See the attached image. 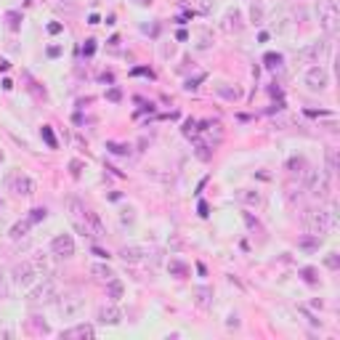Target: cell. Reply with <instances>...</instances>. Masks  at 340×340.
I'll return each instance as SVG.
<instances>
[{
    "instance_id": "1",
    "label": "cell",
    "mask_w": 340,
    "mask_h": 340,
    "mask_svg": "<svg viewBox=\"0 0 340 340\" xmlns=\"http://www.w3.org/2000/svg\"><path fill=\"white\" fill-rule=\"evenodd\" d=\"M303 226L309 234H316V237H324V234L332 231L335 226V218H332L330 210H322V207H311V210L303 213Z\"/></svg>"
},
{
    "instance_id": "2",
    "label": "cell",
    "mask_w": 340,
    "mask_h": 340,
    "mask_svg": "<svg viewBox=\"0 0 340 340\" xmlns=\"http://www.w3.org/2000/svg\"><path fill=\"white\" fill-rule=\"evenodd\" d=\"M56 311L61 319H77L85 311V298L77 290L64 292V295H58V300H56Z\"/></svg>"
},
{
    "instance_id": "3",
    "label": "cell",
    "mask_w": 340,
    "mask_h": 340,
    "mask_svg": "<svg viewBox=\"0 0 340 340\" xmlns=\"http://www.w3.org/2000/svg\"><path fill=\"white\" fill-rule=\"evenodd\" d=\"M338 22H340V8L338 0H319V24L327 35L338 32Z\"/></svg>"
},
{
    "instance_id": "4",
    "label": "cell",
    "mask_w": 340,
    "mask_h": 340,
    "mask_svg": "<svg viewBox=\"0 0 340 340\" xmlns=\"http://www.w3.org/2000/svg\"><path fill=\"white\" fill-rule=\"evenodd\" d=\"M5 186H8L16 197H32V194H35V181H32L27 173H22V170H14V173L5 175Z\"/></svg>"
},
{
    "instance_id": "5",
    "label": "cell",
    "mask_w": 340,
    "mask_h": 340,
    "mask_svg": "<svg viewBox=\"0 0 340 340\" xmlns=\"http://www.w3.org/2000/svg\"><path fill=\"white\" fill-rule=\"evenodd\" d=\"M37 277H43V274H40V269H37V263L32 258L29 260H22V263L14 266V284L22 287V290H24V287H29Z\"/></svg>"
},
{
    "instance_id": "6",
    "label": "cell",
    "mask_w": 340,
    "mask_h": 340,
    "mask_svg": "<svg viewBox=\"0 0 340 340\" xmlns=\"http://www.w3.org/2000/svg\"><path fill=\"white\" fill-rule=\"evenodd\" d=\"M54 298H58V282H56V279H51V277H45L43 282L29 292V303H35V306L51 303Z\"/></svg>"
},
{
    "instance_id": "7",
    "label": "cell",
    "mask_w": 340,
    "mask_h": 340,
    "mask_svg": "<svg viewBox=\"0 0 340 340\" xmlns=\"http://www.w3.org/2000/svg\"><path fill=\"white\" fill-rule=\"evenodd\" d=\"M51 253L64 260L72 258L75 255V239H72V234H56L54 242H51Z\"/></svg>"
},
{
    "instance_id": "8",
    "label": "cell",
    "mask_w": 340,
    "mask_h": 340,
    "mask_svg": "<svg viewBox=\"0 0 340 340\" xmlns=\"http://www.w3.org/2000/svg\"><path fill=\"white\" fill-rule=\"evenodd\" d=\"M306 85H309V90H324L327 85H330V75H327V69L322 64H316V67H311L306 72Z\"/></svg>"
},
{
    "instance_id": "9",
    "label": "cell",
    "mask_w": 340,
    "mask_h": 340,
    "mask_svg": "<svg viewBox=\"0 0 340 340\" xmlns=\"http://www.w3.org/2000/svg\"><path fill=\"white\" fill-rule=\"evenodd\" d=\"M309 189H311L313 197L327 199V194H330V175H324V173H309Z\"/></svg>"
},
{
    "instance_id": "10",
    "label": "cell",
    "mask_w": 340,
    "mask_h": 340,
    "mask_svg": "<svg viewBox=\"0 0 340 340\" xmlns=\"http://www.w3.org/2000/svg\"><path fill=\"white\" fill-rule=\"evenodd\" d=\"M120 258L125 260V263H143V260H149V247H141V245H128L120 250Z\"/></svg>"
},
{
    "instance_id": "11",
    "label": "cell",
    "mask_w": 340,
    "mask_h": 340,
    "mask_svg": "<svg viewBox=\"0 0 340 340\" xmlns=\"http://www.w3.org/2000/svg\"><path fill=\"white\" fill-rule=\"evenodd\" d=\"M96 322L99 324H120L122 322V311L117 306H101L96 313Z\"/></svg>"
},
{
    "instance_id": "12",
    "label": "cell",
    "mask_w": 340,
    "mask_h": 340,
    "mask_svg": "<svg viewBox=\"0 0 340 340\" xmlns=\"http://www.w3.org/2000/svg\"><path fill=\"white\" fill-rule=\"evenodd\" d=\"M85 228H88V234H93V237H107V228H104L99 213H93V210H85Z\"/></svg>"
},
{
    "instance_id": "13",
    "label": "cell",
    "mask_w": 340,
    "mask_h": 340,
    "mask_svg": "<svg viewBox=\"0 0 340 340\" xmlns=\"http://www.w3.org/2000/svg\"><path fill=\"white\" fill-rule=\"evenodd\" d=\"M324 48L327 45L324 43H311V45H306V48H300L298 51V61H319V56L324 54Z\"/></svg>"
},
{
    "instance_id": "14",
    "label": "cell",
    "mask_w": 340,
    "mask_h": 340,
    "mask_svg": "<svg viewBox=\"0 0 340 340\" xmlns=\"http://www.w3.org/2000/svg\"><path fill=\"white\" fill-rule=\"evenodd\" d=\"M96 335V330L90 324H77V327H69V330H64L61 332V338H67V340H75V338H80V340H90Z\"/></svg>"
},
{
    "instance_id": "15",
    "label": "cell",
    "mask_w": 340,
    "mask_h": 340,
    "mask_svg": "<svg viewBox=\"0 0 340 340\" xmlns=\"http://www.w3.org/2000/svg\"><path fill=\"white\" fill-rule=\"evenodd\" d=\"M287 173L298 175V178H309V162H306V157H290L287 160Z\"/></svg>"
},
{
    "instance_id": "16",
    "label": "cell",
    "mask_w": 340,
    "mask_h": 340,
    "mask_svg": "<svg viewBox=\"0 0 340 340\" xmlns=\"http://www.w3.org/2000/svg\"><path fill=\"white\" fill-rule=\"evenodd\" d=\"M237 199L242 202V205H250V207H260V205H263V197H260L258 192H253V189H239Z\"/></svg>"
},
{
    "instance_id": "17",
    "label": "cell",
    "mask_w": 340,
    "mask_h": 340,
    "mask_svg": "<svg viewBox=\"0 0 340 340\" xmlns=\"http://www.w3.org/2000/svg\"><path fill=\"white\" fill-rule=\"evenodd\" d=\"M122 295H125V284H122L117 277L107 279V298L112 300V303H117V300H120Z\"/></svg>"
},
{
    "instance_id": "18",
    "label": "cell",
    "mask_w": 340,
    "mask_h": 340,
    "mask_svg": "<svg viewBox=\"0 0 340 340\" xmlns=\"http://www.w3.org/2000/svg\"><path fill=\"white\" fill-rule=\"evenodd\" d=\"M194 300H197L199 309H207V306L213 303V287H207V284L194 287Z\"/></svg>"
},
{
    "instance_id": "19",
    "label": "cell",
    "mask_w": 340,
    "mask_h": 340,
    "mask_svg": "<svg viewBox=\"0 0 340 340\" xmlns=\"http://www.w3.org/2000/svg\"><path fill=\"white\" fill-rule=\"evenodd\" d=\"M29 228H32V221H29V218H22V221H16V224L11 226L8 237L14 239V242H19V239H24V237L29 234Z\"/></svg>"
},
{
    "instance_id": "20",
    "label": "cell",
    "mask_w": 340,
    "mask_h": 340,
    "mask_svg": "<svg viewBox=\"0 0 340 340\" xmlns=\"http://www.w3.org/2000/svg\"><path fill=\"white\" fill-rule=\"evenodd\" d=\"M221 27H224V32H239L242 29V14L237 8L228 11V14L224 16V24H221Z\"/></svg>"
},
{
    "instance_id": "21",
    "label": "cell",
    "mask_w": 340,
    "mask_h": 340,
    "mask_svg": "<svg viewBox=\"0 0 340 340\" xmlns=\"http://www.w3.org/2000/svg\"><path fill=\"white\" fill-rule=\"evenodd\" d=\"M88 274H90L93 279H101V282H107V279H112V277H114V271L109 269L107 263H93V266L88 269Z\"/></svg>"
},
{
    "instance_id": "22",
    "label": "cell",
    "mask_w": 340,
    "mask_h": 340,
    "mask_svg": "<svg viewBox=\"0 0 340 340\" xmlns=\"http://www.w3.org/2000/svg\"><path fill=\"white\" fill-rule=\"evenodd\" d=\"M319 245H322V237H316V234H306V237L298 239V247H300V250H306V253L319 250Z\"/></svg>"
},
{
    "instance_id": "23",
    "label": "cell",
    "mask_w": 340,
    "mask_h": 340,
    "mask_svg": "<svg viewBox=\"0 0 340 340\" xmlns=\"http://www.w3.org/2000/svg\"><path fill=\"white\" fill-rule=\"evenodd\" d=\"M335 170H338V154H335V149H327L324 152V175H335Z\"/></svg>"
},
{
    "instance_id": "24",
    "label": "cell",
    "mask_w": 340,
    "mask_h": 340,
    "mask_svg": "<svg viewBox=\"0 0 340 340\" xmlns=\"http://www.w3.org/2000/svg\"><path fill=\"white\" fill-rule=\"evenodd\" d=\"M5 27L11 32H16L22 27V14H19V11H8V14H5Z\"/></svg>"
},
{
    "instance_id": "25",
    "label": "cell",
    "mask_w": 340,
    "mask_h": 340,
    "mask_svg": "<svg viewBox=\"0 0 340 340\" xmlns=\"http://www.w3.org/2000/svg\"><path fill=\"white\" fill-rule=\"evenodd\" d=\"M168 269H170V274H173V277H186V274H189V266L181 263V260H170Z\"/></svg>"
},
{
    "instance_id": "26",
    "label": "cell",
    "mask_w": 340,
    "mask_h": 340,
    "mask_svg": "<svg viewBox=\"0 0 340 340\" xmlns=\"http://www.w3.org/2000/svg\"><path fill=\"white\" fill-rule=\"evenodd\" d=\"M218 93L228 101H237L239 99V88H228V85H218Z\"/></svg>"
},
{
    "instance_id": "27",
    "label": "cell",
    "mask_w": 340,
    "mask_h": 340,
    "mask_svg": "<svg viewBox=\"0 0 340 340\" xmlns=\"http://www.w3.org/2000/svg\"><path fill=\"white\" fill-rule=\"evenodd\" d=\"M263 61H266V67H269V69H279V67H282V54H266Z\"/></svg>"
},
{
    "instance_id": "28",
    "label": "cell",
    "mask_w": 340,
    "mask_h": 340,
    "mask_svg": "<svg viewBox=\"0 0 340 340\" xmlns=\"http://www.w3.org/2000/svg\"><path fill=\"white\" fill-rule=\"evenodd\" d=\"M250 19H253V24L263 22V5H260V3H253L250 5Z\"/></svg>"
},
{
    "instance_id": "29",
    "label": "cell",
    "mask_w": 340,
    "mask_h": 340,
    "mask_svg": "<svg viewBox=\"0 0 340 340\" xmlns=\"http://www.w3.org/2000/svg\"><path fill=\"white\" fill-rule=\"evenodd\" d=\"M40 136H43V141L48 143L51 149H56V146H58V143H56V136H54V130H51L48 125H43V130H40Z\"/></svg>"
},
{
    "instance_id": "30",
    "label": "cell",
    "mask_w": 340,
    "mask_h": 340,
    "mask_svg": "<svg viewBox=\"0 0 340 340\" xmlns=\"http://www.w3.org/2000/svg\"><path fill=\"white\" fill-rule=\"evenodd\" d=\"M300 277H303L309 284H316V282H319V277H316V269H311V266H306V269H300Z\"/></svg>"
},
{
    "instance_id": "31",
    "label": "cell",
    "mask_w": 340,
    "mask_h": 340,
    "mask_svg": "<svg viewBox=\"0 0 340 340\" xmlns=\"http://www.w3.org/2000/svg\"><path fill=\"white\" fill-rule=\"evenodd\" d=\"M107 149L112 154H130V146H125V143H114V141H109L107 143Z\"/></svg>"
},
{
    "instance_id": "32",
    "label": "cell",
    "mask_w": 340,
    "mask_h": 340,
    "mask_svg": "<svg viewBox=\"0 0 340 340\" xmlns=\"http://www.w3.org/2000/svg\"><path fill=\"white\" fill-rule=\"evenodd\" d=\"M27 218L32 221V226H35V224H40V221L45 218V207H35V210H29Z\"/></svg>"
},
{
    "instance_id": "33",
    "label": "cell",
    "mask_w": 340,
    "mask_h": 340,
    "mask_svg": "<svg viewBox=\"0 0 340 340\" xmlns=\"http://www.w3.org/2000/svg\"><path fill=\"white\" fill-rule=\"evenodd\" d=\"M324 266L327 269H332V271H338V266H340V258H338V253H330L324 258Z\"/></svg>"
},
{
    "instance_id": "34",
    "label": "cell",
    "mask_w": 340,
    "mask_h": 340,
    "mask_svg": "<svg viewBox=\"0 0 340 340\" xmlns=\"http://www.w3.org/2000/svg\"><path fill=\"white\" fill-rule=\"evenodd\" d=\"M83 168H85V165H83V160H72V162H69V173L75 175V178L83 173Z\"/></svg>"
},
{
    "instance_id": "35",
    "label": "cell",
    "mask_w": 340,
    "mask_h": 340,
    "mask_svg": "<svg viewBox=\"0 0 340 340\" xmlns=\"http://www.w3.org/2000/svg\"><path fill=\"white\" fill-rule=\"evenodd\" d=\"M197 130H199L197 122H194V120H186V125H184V133H186V136H197Z\"/></svg>"
},
{
    "instance_id": "36",
    "label": "cell",
    "mask_w": 340,
    "mask_h": 340,
    "mask_svg": "<svg viewBox=\"0 0 340 340\" xmlns=\"http://www.w3.org/2000/svg\"><path fill=\"white\" fill-rule=\"evenodd\" d=\"M93 51H96V40H85L83 54H85V56H93Z\"/></svg>"
},
{
    "instance_id": "37",
    "label": "cell",
    "mask_w": 340,
    "mask_h": 340,
    "mask_svg": "<svg viewBox=\"0 0 340 340\" xmlns=\"http://www.w3.org/2000/svg\"><path fill=\"white\" fill-rule=\"evenodd\" d=\"M207 149H210V146H205V143H199V146H197V157H199V160H210V152H207Z\"/></svg>"
},
{
    "instance_id": "38",
    "label": "cell",
    "mask_w": 340,
    "mask_h": 340,
    "mask_svg": "<svg viewBox=\"0 0 340 340\" xmlns=\"http://www.w3.org/2000/svg\"><path fill=\"white\" fill-rule=\"evenodd\" d=\"M107 99H109V101H120V99H122L120 88H112V90H109V93H107Z\"/></svg>"
},
{
    "instance_id": "39",
    "label": "cell",
    "mask_w": 340,
    "mask_h": 340,
    "mask_svg": "<svg viewBox=\"0 0 340 340\" xmlns=\"http://www.w3.org/2000/svg\"><path fill=\"white\" fill-rule=\"evenodd\" d=\"M202 80H205V75H199V77H194V80H189V83H186V90H194V88H197V83H202Z\"/></svg>"
},
{
    "instance_id": "40",
    "label": "cell",
    "mask_w": 340,
    "mask_h": 340,
    "mask_svg": "<svg viewBox=\"0 0 340 340\" xmlns=\"http://www.w3.org/2000/svg\"><path fill=\"white\" fill-rule=\"evenodd\" d=\"M245 221H247V226H250V228H258V221H255L250 213H245Z\"/></svg>"
},
{
    "instance_id": "41",
    "label": "cell",
    "mask_w": 340,
    "mask_h": 340,
    "mask_svg": "<svg viewBox=\"0 0 340 340\" xmlns=\"http://www.w3.org/2000/svg\"><path fill=\"white\" fill-rule=\"evenodd\" d=\"M133 221V210H122V224H130Z\"/></svg>"
},
{
    "instance_id": "42",
    "label": "cell",
    "mask_w": 340,
    "mask_h": 340,
    "mask_svg": "<svg viewBox=\"0 0 340 340\" xmlns=\"http://www.w3.org/2000/svg\"><path fill=\"white\" fill-rule=\"evenodd\" d=\"M0 298H5V279H3V274H0Z\"/></svg>"
},
{
    "instance_id": "43",
    "label": "cell",
    "mask_w": 340,
    "mask_h": 340,
    "mask_svg": "<svg viewBox=\"0 0 340 340\" xmlns=\"http://www.w3.org/2000/svg\"><path fill=\"white\" fill-rule=\"evenodd\" d=\"M199 215H202V218L207 215V202H199Z\"/></svg>"
},
{
    "instance_id": "44",
    "label": "cell",
    "mask_w": 340,
    "mask_h": 340,
    "mask_svg": "<svg viewBox=\"0 0 340 340\" xmlns=\"http://www.w3.org/2000/svg\"><path fill=\"white\" fill-rule=\"evenodd\" d=\"M48 32H54V35H56V32H61V24H51Z\"/></svg>"
},
{
    "instance_id": "45",
    "label": "cell",
    "mask_w": 340,
    "mask_h": 340,
    "mask_svg": "<svg viewBox=\"0 0 340 340\" xmlns=\"http://www.w3.org/2000/svg\"><path fill=\"white\" fill-rule=\"evenodd\" d=\"M136 5H152V0H133Z\"/></svg>"
},
{
    "instance_id": "46",
    "label": "cell",
    "mask_w": 340,
    "mask_h": 340,
    "mask_svg": "<svg viewBox=\"0 0 340 340\" xmlns=\"http://www.w3.org/2000/svg\"><path fill=\"white\" fill-rule=\"evenodd\" d=\"M58 3H61V5H69V8H72V0H58Z\"/></svg>"
},
{
    "instance_id": "47",
    "label": "cell",
    "mask_w": 340,
    "mask_h": 340,
    "mask_svg": "<svg viewBox=\"0 0 340 340\" xmlns=\"http://www.w3.org/2000/svg\"><path fill=\"white\" fill-rule=\"evenodd\" d=\"M0 162H3V152H0Z\"/></svg>"
}]
</instances>
